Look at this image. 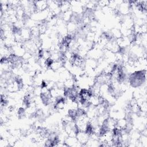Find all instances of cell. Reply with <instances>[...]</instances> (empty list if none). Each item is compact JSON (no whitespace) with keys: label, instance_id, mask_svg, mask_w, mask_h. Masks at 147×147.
I'll list each match as a JSON object with an SVG mask.
<instances>
[{"label":"cell","instance_id":"obj_4","mask_svg":"<svg viewBox=\"0 0 147 147\" xmlns=\"http://www.w3.org/2000/svg\"><path fill=\"white\" fill-rule=\"evenodd\" d=\"M20 34L24 41L29 40L32 37V33L30 29L26 27H24L20 30Z\"/></svg>","mask_w":147,"mask_h":147},{"label":"cell","instance_id":"obj_9","mask_svg":"<svg viewBox=\"0 0 147 147\" xmlns=\"http://www.w3.org/2000/svg\"><path fill=\"white\" fill-rule=\"evenodd\" d=\"M109 3V1H98L97 5L101 9L105 6H108Z\"/></svg>","mask_w":147,"mask_h":147},{"label":"cell","instance_id":"obj_5","mask_svg":"<svg viewBox=\"0 0 147 147\" xmlns=\"http://www.w3.org/2000/svg\"><path fill=\"white\" fill-rule=\"evenodd\" d=\"M98 64V60L91 58H86L84 61V67L90 68L94 69L97 67Z\"/></svg>","mask_w":147,"mask_h":147},{"label":"cell","instance_id":"obj_1","mask_svg":"<svg viewBox=\"0 0 147 147\" xmlns=\"http://www.w3.org/2000/svg\"><path fill=\"white\" fill-rule=\"evenodd\" d=\"M90 136L86 131H78L76 135V138L82 146H85L88 140H89Z\"/></svg>","mask_w":147,"mask_h":147},{"label":"cell","instance_id":"obj_6","mask_svg":"<svg viewBox=\"0 0 147 147\" xmlns=\"http://www.w3.org/2000/svg\"><path fill=\"white\" fill-rule=\"evenodd\" d=\"M63 66V63L60 60L53 61L51 64L49 69H51L53 71L56 72Z\"/></svg>","mask_w":147,"mask_h":147},{"label":"cell","instance_id":"obj_7","mask_svg":"<svg viewBox=\"0 0 147 147\" xmlns=\"http://www.w3.org/2000/svg\"><path fill=\"white\" fill-rule=\"evenodd\" d=\"M60 9L61 13L66 12L71 9V6L69 1H61V4L60 5Z\"/></svg>","mask_w":147,"mask_h":147},{"label":"cell","instance_id":"obj_8","mask_svg":"<svg viewBox=\"0 0 147 147\" xmlns=\"http://www.w3.org/2000/svg\"><path fill=\"white\" fill-rule=\"evenodd\" d=\"M98 96L92 95L91 96V97L90 98L89 100H88V102L90 103V104L92 105V106H96V107L97 106H98L100 104L99 98H98Z\"/></svg>","mask_w":147,"mask_h":147},{"label":"cell","instance_id":"obj_2","mask_svg":"<svg viewBox=\"0 0 147 147\" xmlns=\"http://www.w3.org/2000/svg\"><path fill=\"white\" fill-rule=\"evenodd\" d=\"M36 12L42 11L48 9V3L46 1H33Z\"/></svg>","mask_w":147,"mask_h":147},{"label":"cell","instance_id":"obj_3","mask_svg":"<svg viewBox=\"0 0 147 147\" xmlns=\"http://www.w3.org/2000/svg\"><path fill=\"white\" fill-rule=\"evenodd\" d=\"M64 142L67 145V146H82L79 142L76 139V137H70L68 136L64 140Z\"/></svg>","mask_w":147,"mask_h":147}]
</instances>
